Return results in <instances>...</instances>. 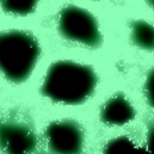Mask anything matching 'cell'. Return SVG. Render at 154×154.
I'll use <instances>...</instances> for the list:
<instances>
[{"label":"cell","mask_w":154,"mask_h":154,"mask_svg":"<svg viewBox=\"0 0 154 154\" xmlns=\"http://www.w3.org/2000/svg\"><path fill=\"white\" fill-rule=\"evenodd\" d=\"M145 90H146V97H147V100H148V103L151 104V106L154 109V69L153 71H151L149 75H148V78H147Z\"/></svg>","instance_id":"30bf717a"},{"label":"cell","mask_w":154,"mask_h":154,"mask_svg":"<svg viewBox=\"0 0 154 154\" xmlns=\"http://www.w3.org/2000/svg\"><path fill=\"white\" fill-rule=\"evenodd\" d=\"M37 2L38 0H0V6L7 13L24 16L31 13L36 8Z\"/></svg>","instance_id":"9c48e42d"},{"label":"cell","mask_w":154,"mask_h":154,"mask_svg":"<svg viewBox=\"0 0 154 154\" xmlns=\"http://www.w3.org/2000/svg\"><path fill=\"white\" fill-rule=\"evenodd\" d=\"M35 133L13 121H0V148L5 154H30L36 147Z\"/></svg>","instance_id":"5b68a950"},{"label":"cell","mask_w":154,"mask_h":154,"mask_svg":"<svg viewBox=\"0 0 154 154\" xmlns=\"http://www.w3.org/2000/svg\"><path fill=\"white\" fill-rule=\"evenodd\" d=\"M96 84L97 77L90 67L73 61H59L48 69L42 93L54 102L75 105L93 93Z\"/></svg>","instance_id":"6da1fadb"},{"label":"cell","mask_w":154,"mask_h":154,"mask_svg":"<svg viewBox=\"0 0 154 154\" xmlns=\"http://www.w3.org/2000/svg\"><path fill=\"white\" fill-rule=\"evenodd\" d=\"M59 31L68 41L97 48L102 43V35L96 18L78 6H66L59 16Z\"/></svg>","instance_id":"3957f363"},{"label":"cell","mask_w":154,"mask_h":154,"mask_svg":"<svg viewBox=\"0 0 154 154\" xmlns=\"http://www.w3.org/2000/svg\"><path fill=\"white\" fill-rule=\"evenodd\" d=\"M41 48L30 32L10 30L0 32V72L12 82H22L31 74Z\"/></svg>","instance_id":"7a4b0ae2"},{"label":"cell","mask_w":154,"mask_h":154,"mask_svg":"<svg viewBox=\"0 0 154 154\" xmlns=\"http://www.w3.org/2000/svg\"><path fill=\"white\" fill-rule=\"evenodd\" d=\"M104 154H148L128 136H118L104 148Z\"/></svg>","instance_id":"ba28073f"},{"label":"cell","mask_w":154,"mask_h":154,"mask_svg":"<svg viewBox=\"0 0 154 154\" xmlns=\"http://www.w3.org/2000/svg\"><path fill=\"white\" fill-rule=\"evenodd\" d=\"M100 117L105 124L123 125L134 119L135 110L127 98L123 96H115L104 104Z\"/></svg>","instance_id":"8992f818"},{"label":"cell","mask_w":154,"mask_h":154,"mask_svg":"<svg viewBox=\"0 0 154 154\" xmlns=\"http://www.w3.org/2000/svg\"><path fill=\"white\" fill-rule=\"evenodd\" d=\"M45 140L54 154H81L84 149V131L71 119L50 123L45 129Z\"/></svg>","instance_id":"277c9868"},{"label":"cell","mask_w":154,"mask_h":154,"mask_svg":"<svg viewBox=\"0 0 154 154\" xmlns=\"http://www.w3.org/2000/svg\"><path fill=\"white\" fill-rule=\"evenodd\" d=\"M148 1H149V4L154 7V0H148Z\"/></svg>","instance_id":"8fae6325"},{"label":"cell","mask_w":154,"mask_h":154,"mask_svg":"<svg viewBox=\"0 0 154 154\" xmlns=\"http://www.w3.org/2000/svg\"><path fill=\"white\" fill-rule=\"evenodd\" d=\"M131 39L141 49L154 50V26L145 20L131 24Z\"/></svg>","instance_id":"52a82bcc"}]
</instances>
